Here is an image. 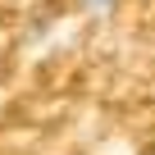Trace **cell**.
I'll return each mask as SVG.
<instances>
[{
    "label": "cell",
    "mask_w": 155,
    "mask_h": 155,
    "mask_svg": "<svg viewBox=\"0 0 155 155\" xmlns=\"http://www.w3.org/2000/svg\"><path fill=\"white\" fill-rule=\"evenodd\" d=\"M78 5H82L87 14H114V9H119V0H78Z\"/></svg>",
    "instance_id": "6da1fadb"
}]
</instances>
